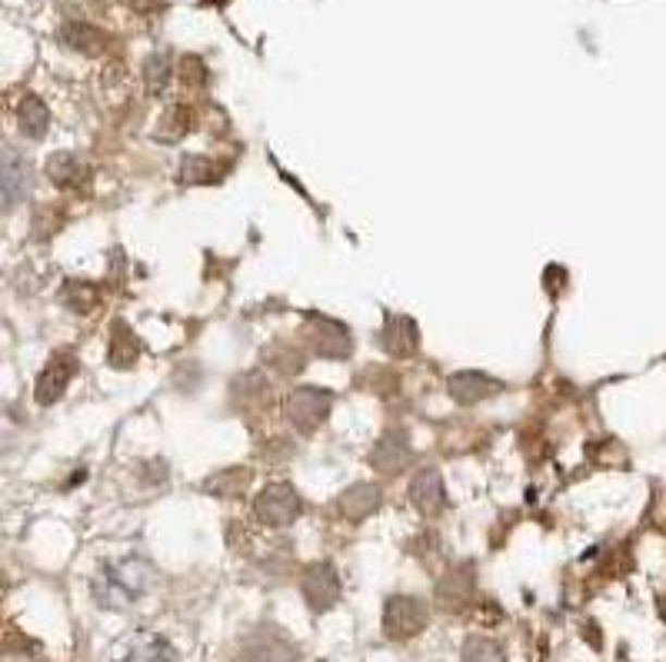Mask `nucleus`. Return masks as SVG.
Listing matches in <instances>:
<instances>
[{
	"label": "nucleus",
	"mask_w": 666,
	"mask_h": 662,
	"mask_svg": "<svg viewBox=\"0 0 666 662\" xmlns=\"http://www.w3.org/2000/svg\"><path fill=\"white\" fill-rule=\"evenodd\" d=\"M147 586H150V566L140 560H124V563H114L100 573L97 599H100V605L121 610V605L134 602Z\"/></svg>",
	"instance_id": "1"
},
{
	"label": "nucleus",
	"mask_w": 666,
	"mask_h": 662,
	"mask_svg": "<svg viewBox=\"0 0 666 662\" xmlns=\"http://www.w3.org/2000/svg\"><path fill=\"white\" fill-rule=\"evenodd\" d=\"M430 620L427 602L417 596H391L383 605V633L391 639H410L417 636Z\"/></svg>",
	"instance_id": "2"
},
{
	"label": "nucleus",
	"mask_w": 666,
	"mask_h": 662,
	"mask_svg": "<svg viewBox=\"0 0 666 662\" xmlns=\"http://www.w3.org/2000/svg\"><path fill=\"white\" fill-rule=\"evenodd\" d=\"M254 510L267 526H287L300 516V496L291 483H270L260 489Z\"/></svg>",
	"instance_id": "3"
},
{
	"label": "nucleus",
	"mask_w": 666,
	"mask_h": 662,
	"mask_svg": "<svg viewBox=\"0 0 666 662\" xmlns=\"http://www.w3.org/2000/svg\"><path fill=\"white\" fill-rule=\"evenodd\" d=\"M333 407V397L320 386H297V390L287 397V420L300 429V433H313L326 413Z\"/></svg>",
	"instance_id": "4"
},
{
	"label": "nucleus",
	"mask_w": 666,
	"mask_h": 662,
	"mask_svg": "<svg viewBox=\"0 0 666 662\" xmlns=\"http://www.w3.org/2000/svg\"><path fill=\"white\" fill-rule=\"evenodd\" d=\"M307 340H310L313 353L323 360H344L354 350L350 329L330 316H310L307 320Z\"/></svg>",
	"instance_id": "5"
},
{
	"label": "nucleus",
	"mask_w": 666,
	"mask_h": 662,
	"mask_svg": "<svg viewBox=\"0 0 666 662\" xmlns=\"http://www.w3.org/2000/svg\"><path fill=\"white\" fill-rule=\"evenodd\" d=\"M304 596H307V602H310V610H317V613H323V610H330L333 602L341 599V576H337V570H333L330 563H317V566H310L307 573H304Z\"/></svg>",
	"instance_id": "6"
},
{
	"label": "nucleus",
	"mask_w": 666,
	"mask_h": 662,
	"mask_svg": "<svg viewBox=\"0 0 666 662\" xmlns=\"http://www.w3.org/2000/svg\"><path fill=\"white\" fill-rule=\"evenodd\" d=\"M77 373V360L71 353H61V357H53L50 366L40 373L37 379V403L40 407H50V403H58L67 390V383L74 379Z\"/></svg>",
	"instance_id": "7"
},
{
	"label": "nucleus",
	"mask_w": 666,
	"mask_h": 662,
	"mask_svg": "<svg viewBox=\"0 0 666 662\" xmlns=\"http://www.w3.org/2000/svg\"><path fill=\"white\" fill-rule=\"evenodd\" d=\"M447 390H451V397H454L457 403L470 407V403H480V400L499 394L504 386H499V383H496L493 376H486V373L467 370V373H454V376L447 379Z\"/></svg>",
	"instance_id": "8"
},
{
	"label": "nucleus",
	"mask_w": 666,
	"mask_h": 662,
	"mask_svg": "<svg viewBox=\"0 0 666 662\" xmlns=\"http://www.w3.org/2000/svg\"><path fill=\"white\" fill-rule=\"evenodd\" d=\"M30 184H34V171L30 163L17 153V150H4V207L14 210L27 193H30Z\"/></svg>",
	"instance_id": "9"
},
{
	"label": "nucleus",
	"mask_w": 666,
	"mask_h": 662,
	"mask_svg": "<svg viewBox=\"0 0 666 662\" xmlns=\"http://www.w3.org/2000/svg\"><path fill=\"white\" fill-rule=\"evenodd\" d=\"M410 503L420 510V513H427V516H433V513H440L443 510V479H440V473L436 470H420L417 476H414V483H410Z\"/></svg>",
	"instance_id": "10"
},
{
	"label": "nucleus",
	"mask_w": 666,
	"mask_h": 662,
	"mask_svg": "<svg viewBox=\"0 0 666 662\" xmlns=\"http://www.w3.org/2000/svg\"><path fill=\"white\" fill-rule=\"evenodd\" d=\"M414 457L410 444H407V436L404 433H386L380 444L370 450V463L380 470V473H394L400 466H407Z\"/></svg>",
	"instance_id": "11"
},
{
	"label": "nucleus",
	"mask_w": 666,
	"mask_h": 662,
	"mask_svg": "<svg viewBox=\"0 0 666 662\" xmlns=\"http://www.w3.org/2000/svg\"><path fill=\"white\" fill-rule=\"evenodd\" d=\"M380 337L391 357H410L417 350V323L410 316H386Z\"/></svg>",
	"instance_id": "12"
},
{
	"label": "nucleus",
	"mask_w": 666,
	"mask_h": 662,
	"mask_svg": "<svg viewBox=\"0 0 666 662\" xmlns=\"http://www.w3.org/2000/svg\"><path fill=\"white\" fill-rule=\"evenodd\" d=\"M47 177L53 180V187L61 190H74L77 184H84L87 171H84V160L74 150H61L47 160Z\"/></svg>",
	"instance_id": "13"
},
{
	"label": "nucleus",
	"mask_w": 666,
	"mask_h": 662,
	"mask_svg": "<svg viewBox=\"0 0 666 662\" xmlns=\"http://www.w3.org/2000/svg\"><path fill=\"white\" fill-rule=\"evenodd\" d=\"M380 507V486H373V483H354L344 496H341V513L347 516V520H363V516H370L373 510Z\"/></svg>",
	"instance_id": "14"
},
{
	"label": "nucleus",
	"mask_w": 666,
	"mask_h": 662,
	"mask_svg": "<svg viewBox=\"0 0 666 662\" xmlns=\"http://www.w3.org/2000/svg\"><path fill=\"white\" fill-rule=\"evenodd\" d=\"M140 357V344L134 337V329L124 326V323H114V329H110V347H107V360L110 366H134V360Z\"/></svg>",
	"instance_id": "15"
},
{
	"label": "nucleus",
	"mask_w": 666,
	"mask_h": 662,
	"mask_svg": "<svg viewBox=\"0 0 666 662\" xmlns=\"http://www.w3.org/2000/svg\"><path fill=\"white\" fill-rule=\"evenodd\" d=\"M17 121H21V130H24L27 137L40 140V137L47 134V127H50V114H47L44 100L34 97V93H27V97L21 100V107H17Z\"/></svg>",
	"instance_id": "16"
},
{
	"label": "nucleus",
	"mask_w": 666,
	"mask_h": 662,
	"mask_svg": "<svg viewBox=\"0 0 666 662\" xmlns=\"http://www.w3.org/2000/svg\"><path fill=\"white\" fill-rule=\"evenodd\" d=\"M247 483H250V470L237 466V470H220V473L207 476V479H203V489L213 492V496H220V500H231V496H237V492L247 489Z\"/></svg>",
	"instance_id": "17"
},
{
	"label": "nucleus",
	"mask_w": 666,
	"mask_h": 662,
	"mask_svg": "<svg viewBox=\"0 0 666 662\" xmlns=\"http://www.w3.org/2000/svg\"><path fill=\"white\" fill-rule=\"evenodd\" d=\"M504 646L496 639H486V636H470L464 652H460V662H504Z\"/></svg>",
	"instance_id": "18"
},
{
	"label": "nucleus",
	"mask_w": 666,
	"mask_h": 662,
	"mask_svg": "<svg viewBox=\"0 0 666 662\" xmlns=\"http://www.w3.org/2000/svg\"><path fill=\"white\" fill-rule=\"evenodd\" d=\"M163 80H166V58L160 53V58H150V64H147V87H150V90H160Z\"/></svg>",
	"instance_id": "19"
}]
</instances>
